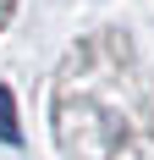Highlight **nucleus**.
Masks as SVG:
<instances>
[{
    "label": "nucleus",
    "mask_w": 154,
    "mask_h": 160,
    "mask_svg": "<svg viewBox=\"0 0 154 160\" xmlns=\"http://www.w3.org/2000/svg\"><path fill=\"white\" fill-rule=\"evenodd\" d=\"M6 6H11V0H0V22H6Z\"/></svg>",
    "instance_id": "2"
},
{
    "label": "nucleus",
    "mask_w": 154,
    "mask_h": 160,
    "mask_svg": "<svg viewBox=\"0 0 154 160\" xmlns=\"http://www.w3.org/2000/svg\"><path fill=\"white\" fill-rule=\"evenodd\" d=\"M0 144H17V116H11V94L0 88Z\"/></svg>",
    "instance_id": "1"
}]
</instances>
